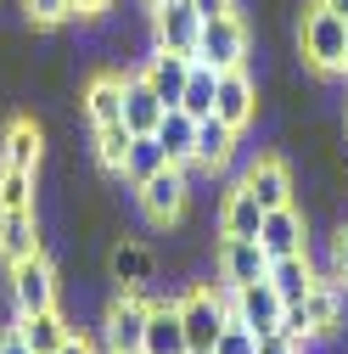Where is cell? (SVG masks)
I'll list each match as a JSON object with an SVG mask.
<instances>
[{
	"label": "cell",
	"instance_id": "cell-27",
	"mask_svg": "<svg viewBox=\"0 0 348 354\" xmlns=\"http://www.w3.org/2000/svg\"><path fill=\"white\" fill-rule=\"evenodd\" d=\"M6 208H34V174L0 169V214H6Z\"/></svg>",
	"mask_w": 348,
	"mask_h": 354
},
{
	"label": "cell",
	"instance_id": "cell-25",
	"mask_svg": "<svg viewBox=\"0 0 348 354\" xmlns=\"http://www.w3.org/2000/svg\"><path fill=\"white\" fill-rule=\"evenodd\" d=\"M213 91H220V73H213L208 62H191V79H186L180 107H186L191 118H208V113H213Z\"/></svg>",
	"mask_w": 348,
	"mask_h": 354
},
{
	"label": "cell",
	"instance_id": "cell-22",
	"mask_svg": "<svg viewBox=\"0 0 348 354\" xmlns=\"http://www.w3.org/2000/svg\"><path fill=\"white\" fill-rule=\"evenodd\" d=\"M107 276H113L118 287H146V281L157 276V259H152V248H141V242H118V248L107 253Z\"/></svg>",
	"mask_w": 348,
	"mask_h": 354
},
{
	"label": "cell",
	"instance_id": "cell-12",
	"mask_svg": "<svg viewBox=\"0 0 348 354\" xmlns=\"http://www.w3.org/2000/svg\"><path fill=\"white\" fill-rule=\"evenodd\" d=\"M213 118H225L231 129H247L258 118V79L247 68L220 73V91H213Z\"/></svg>",
	"mask_w": 348,
	"mask_h": 354
},
{
	"label": "cell",
	"instance_id": "cell-4",
	"mask_svg": "<svg viewBox=\"0 0 348 354\" xmlns=\"http://www.w3.org/2000/svg\"><path fill=\"white\" fill-rule=\"evenodd\" d=\"M247 46H253V34H247L242 12L213 17V23H202V34H197V62H208L213 73H231V68H247Z\"/></svg>",
	"mask_w": 348,
	"mask_h": 354
},
{
	"label": "cell",
	"instance_id": "cell-8",
	"mask_svg": "<svg viewBox=\"0 0 348 354\" xmlns=\"http://www.w3.org/2000/svg\"><path fill=\"white\" fill-rule=\"evenodd\" d=\"M242 186L258 197V208H287V203H298V186H292V169H287V158L281 152H264V158H253L247 169H242Z\"/></svg>",
	"mask_w": 348,
	"mask_h": 354
},
{
	"label": "cell",
	"instance_id": "cell-5",
	"mask_svg": "<svg viewBox=\"0 0 348 354\" xmlns=\"http://www.w3.org/2000/svg\"><path fill=\"white\" fill-rule=\"evenodd\" d=\"M174 309H180V326H186V343H191V348H213L220 332L231 326V315H225V287H220V292H213V287H191L186 298H174Z\"/></svg>",
	"mask_w": 348,
	"mask_h": 354
},
{
	"label": "cell",
	"instance_id": "cell-34",
	"mask_svg": "<svg viewBox=\"0 0 348 354\" xmlns=\"http://www.w3.org/2000/svg\"><path fill=\"white\" fill-rule=\"evenodd\" d=\"M107 6H113V0H73L79 17H107Z\"/></svg>",
	"mask_w": 348,
	"mask_h": 354
},
{
	"label": "cell",
	"instance_id": "cell-3",
	"mask_svg": "<svg viewBox=\"0 0 348 354\" xmlns=\"http://www.w3.org/2000/svg\"><path fill=\"white\" fill-rule=\"evenodd\" d=\"M135 203H141V214L152 219V225H180V219H186V203H191V174L174 169V163H163L152 180L135 186Z\"/></svg>",
	"mask_w": 348,
	"mask_h": 354
},
{
	"label": "cell",
	"instance_id": "cell-16",
	"mask_svg": "<svg viewBox=\"0 0 348 354\" xmlns=\"http://www.w3.org/2000/svg\"><path fill=\"white\" fill-rule=\"evenodd\" d=\"M152 136H157V147H163V158H168L174 169H191V163H197V118H191L186 107H168Z\"/></svg>",
	"mask_w": 348,
	"mask_h": 354
},
{
	"label": "cell",
	"instance_id": "cell-26",
	"mask_svg": "<svg viewBox=\"0 0 348 354\" xmlns=\"http://www.w3.org/2000/svg\"><path fill=\"white\" fill-rule=\"evenodd\" d=\"M129 141H135V129H129V124H102V129H96V163H102L107 174H124Z\"/></svg>",
	"mask_w": 348,
	"mask_h": 354
},
{
	"label": "cell",
	"instance_id": "cell-28",
	"mask_svg": "<svg viewBox=\"0 0 348 354\" xmlns=\"http://www.w3.org/2000/svg\"><path fill=\"white\" fill-rule=\"evenodd\" d=\"M23 12H28L34 28H57V23L79 17V12H73V0H23Z\"/></svg>",
	"mask_w": 348,
	"mask_h": 354
},
{
	"label": "cell",
	"instance_id": "cell-9",
	"mask_svg": "<svg viewBox=\"0 0 348 354\" xmlns=\"http://www.w3.org/2000/svg\"><path fill=\"white\" fill-rule=\"evenodd\" d=\"M213 264H220L225 287H253L270 276V253L258 248V236H220V248H213Z\"/></svg>",
	"mask_w": 348,
	"mask_h": 354
},
{
	"label": "cell",
	"instance_id": "cell-23",
	"mask_svg": "<svg viewBox=\"0 0 348 354\" xmlns=\"http://www.w3.org/2000/svg\"><path fill=\"white\" fill-rule=\"evenodd\" d=\"M17 326H23V343H28L34 354H57V348L68 343V321H62V309H39V315H17Z\"/></svg>",
	"mask_w": 348,
	"mask_h": 354
},
{
	"label": "cell",
	"instance_id": "cell-11",
	"mask_svg": "<svg viewBox=\"0 0 348 354\" xmlns=\"http://www.w3.org/2000/svg\"><path fill=\"white\" fill-rule=\"evenodd\" d=\"M34 253H46V231H39V208H6L0 214V264H23Z\"/></svg>",
	"mask_w": 348,
	"mask_h": 354
},
{
	"label": "cell",
	"instance_id": "cell-10",
	"mask_svg": "<svg viewBox=\"0 0 348 354\" xmlns=\"http://www.w3.org/2000/svg\"><path fill=\"white\" fill-rule=\"evenodd\" d=\"M258 248H264L270 259L309 253V214H303L298 203H287V208H270V214H264V225H258Z\"/></svg>",
	"mask_w": 348,
	"mask_h": 354
},
{
	"label": "cell",
	"instance_id": "cell-33",
	"mask_svg": "<svg viewBox=\"0 0 348 354\" xmlns=\"http://www.w3.org/2000/svg\"><path fill=\"white\" fill-rule=\"evenodd\" d=\"M0 354H34L23 343V326H0Z\"/></svg>",
	"mask_w": 348,
	"mask_h": 354
},
{
	"label": "cell",
	"instance_id": "cell-37",
	"mask_svg": "<svg viewBox=\"0 0 348 354\" xmlns=\"http://www.w3.org/2000/svg\"><path fill=\"white\" fill-rule=\"evenodd\" d=\"M342 136H348V102H342Z\"/></svg>",
	"mask_w": 348,
	"mask_h": 354
},
{
	"label": "cell",
	"instance_id": "cell-7",
	"mask_svg": "<svg viewBox=\"0 0 348 354\" xmlns=\"http://www.w3.org/2000/svg\"><path fill=\"white\" fill-rule=\"evenodd\" d=\"M197 34H202V17H197L191 0H168V6L152 12V51L197 57Z\"/></svg>",
	"mask_w": 348,
	"mask_h": 354
},
{
	"label": "cell",
	"instance_id": "cell-17",
	"mask_svg": "<svg viewBox=\"0 0 348 354\" xmlns=\"http://www.w3.org/2000/svg\"><path fill=\"white\" fill-rule=\"evenodd\" d=\"M79 107H84V118H90V129L124 124V73H96L90 84H84Z\"/></svg>",
	"mask_w": 348,
	"mask_h": 354
},
{
	"label": "cell",
	"instance_id": "cell-14",
	"mask_svg": "<svg viewBox=\"0 0 348 354\" xmlns=\"http://www.w3.org/2000/svg\"><path fill=\"white\" fill-rule=\"evenodd\" d=\"M163 96L152 91V79L146 73H124V124L135 129V136H152V129L163 124Z\"/></svg>",
	"mask_w": 348,
	"mask_h": 354
},
{
	"label": "cell",
	"instance_id": "cell-40",
	"mask_svg": "<svg viewBox=\"0 0 348 354\" xmlns=\"http://www.w3.org/2000/svg\"><path fill=\"white\" fill-rule=\"evenodd\" d=\"M191 354H213V348H191Z\"/></svg>",
	"mask_w": 348,
	"mask_h": 354
},
{
	"label": "cell",
	"instance_id": "cell-29",
	"mask_svg": "<svg viewBox=\"0 0 348 354\" xmlns=\"http://www.w3.org/2000/svg\"><path fill=\"white\" fill-rule=\"evenodd\" d=\"M213 354H258V337H253L242 321H231V326L220 332V343H213Z\"/></svg>",
	"mask_w": 348,
	"mask_h": 354
},
{
	"label": "cell",
	"instance_id": "cell-21",
	"mask_svg": "<svg viewBox=\"0 0 348 354\" xmlns=\"http://www.w3.org/2000/svg\"><path fill=\"white\" fill-rule=\"evenodd\" d=\"M315 281H320V276H315L309 253H287V259H270V287L281 292V304H303Z\"/></svg>",
	"mask_w": 348,
	"mask_h": 354
},
{
	"label": "cell",
	"instance_id": "cell-15",
	"mask_svg": "<svg viewBox=\"0 0 348 354\" xmlns=\"http://www.w3.org/2000/svg\"><path fill=\"white\" fill-rule=\"evenodd\" d=\"M236 141H242V129H231L225 118H197V163H202V174H220V169H231L236 163Z\"/></svg>",
	"mask_w": 348,
	"mask_h": 354
},
{
	"label": "cell",
	"instance_id": "cell-41",
	"mask_svg": "<svg viewBox=\"0 0 348 354\" xmlns=\"http://www.w3.org/2000/svg\"><path fill=\"white\" fill-rule=\"evenodd\" d=\"M129 354H146V348H129Z\"/></svg>",
	"mask_w": 348,
	"mask_h": 354
},
{
	"label": "cell",
	"instance_id": "cell-19",
	"mask_svg": "<svg viewBox=\"0 0 348 354\" xmlns=\"http://www.w3.org/2000/svg\"><path fill=\"white\" fill-rule=\"evenodd\" d=\"M141 348H146V354H191V343H186V326H180V309H174V298H168V304H152V321H146V337H141Z\"/></svg>",
	"mask_w": 348,
	"mask_h": 354
},
{
	"label": "cell",
	"instance_id": "cell-24",
	"mask_svg": "<svg viewBox=\"0 0 348 354\" xmlns=\"http://www.w3.org/2000/svg\"><path fill=\"white\" fill-rule=\"evenodd\" d=\"M163 163H168V158H163L157 136H135V141H129V158H124V180H129V186H141V180H152Z\"/></svg>",
	"mask_w": 348,
	"mask_h": 354
},
{
	"label": "cell",
	"instance_id": "cell-6",
	"mask_svg": "<svg viewBox=\"0 0 348 354\" xmlns=\"http://www.w3.org/2000/svg\"><path fill=\"white\" fill-rule=\"evenodd\" d=\"M57 264L46 253H34L23 264H12V304H17V315H39V309H57Z\"/></svg>",
	"mask_w": 348,
	"mask_h": 354
},
{
	"label": "cell",
	"instance_id": "cell-38",
	"mask_svg": "<svg viewBox=\"0 0 348 354\" xmlns=\"http://www.w3.org/2000/svg\"><path fill=\"white\" fill-rule=\"evenodd\" d=\"M337 79H342V84H348V57H342V73H337Z\"/></svg>",
	"mask_w": 348,
	"mask_h": 354
},
{
	"label": "cell",
	"instance_id": "cell-32",
	"mask_svg": "<svg viewBox=\"0 0 348 354\" xmlns=\"http://www.w3.org/2000/svg\"><path fill=\"white\" fill-rule=\"evenodd\" d=\"M191 6H197L202 23H213V17H231V12H236V0H191Z\"/></svg>",
	"mask_w": 348,
	"mask_h": 354
},
{
	"label": "cell",
	"instance_id": "cell-20",
	"mask_svg": "<svg viewBox=\"0 0 348 354\" xmlns=\"http://www.w3.org/2000/svg\"><path fill=\"white\" fill-rule=\"evenodd\" d=\"M258 225H264V208H258V197L236 180L220 203V236H258Z\"/></svg>",
	"mask_w": 348,
	"mask_h": 354
},
{
	"label": "cell",
	"instance_id": "cell-36",
	"mask_svg": "<svg viewBox=\"0 0 348 354\" xmlns=\"http://www.w3.org/2000/svg\"><path fill=\"white\" fill-rule=\"evenodd\" d=\"M320 6H326V12H337V17L348 23V0H320Z\"/></svg>",
	"mask_w": 348,
	"mask_h": 354
},
{
	"label": "cell",
	"instance_id": "cell-30",
	"mask_svg": "<svg viewBox=\"0 0 348 354\" xmlns=\"http://www.w3.org/2000/svg\"><path fill=\"white\" fill-rule=\"evenodd\" d=\"M258 354H309V343H298V337H287V332L276 326V332L258 337Z\"/></svg>",
	"mask_w": 348,
	"mask_h": 354
},
{
	"label": "cell",
	"instance_id": "cell-39",
	"mask_svg": "<svg viewBox=\"0 0 348 354\" xmlns=\"http://www.w3.org/2000/svg\"><path fill=\"white\" fill-rule=\"evenodd\" d=\"M146 6H152V12H157V6H168V0H146Z\"/></svg>",
	"mask_w": 348,
	"mask_h": 354
},
{
	"label": "cell",
	"instance_id": "cell-13",
	"mask_svg": "<svg viewBox=\"0 0 348 354\" xmlns=\"http://www.w3.org/2000/svg\"><path fill=\"white\" fill-rule=\"evenodd\" d=\"M39 158H46V129H39L34 118H12L6 136H0V169L39 174Z\"/></svg>",
	"mask_w": 348,
	"mask_h": 354
},
{
	"label": "cell",
	"instance_id": "cell-18",
	"mask_svg": "<svg viewBox=\"0 0 348 354\" xmlns=\"http://www.w3.org/2000/svg\"><path fill=\"white\" fill-rule=\"evenodd\" d=\"M191 62L197 57H174V51H152L146 57V79H152V91L163 96V107H180V96H186V79H191Z\"/></svg>",
	"mask_w": 348,
	"mask_h": 354
},
{
	"label": "cell",
	"instance_id": "cell-31",
	"mask_svg": "<svg viewBox=\"0 0 348 354\" xmlns=\"http://www.w3.org/2000/svg\"><path fill=\"white\" fill-rule=\"evenodd\" d=\"M331 281L348 287V225H337V236H331Z\"/></svg>",
	"mask_w": 348,
	"mask_h": 354
},
{
	"label": "cell",
	"instance_id": "cell-1",
	"mask_svg": "<svg viewBox=\"0 0 348 354\" xmlns=\"http://www.w3.org/2000/svg\"><path fill=\"white\" fill-rule=\"evenodd\" d=\"M298 57H303V68L309 73H342V57H348V23L337 17V12H326L320 0L309 12H303V23H298Z\"/></svg>",
	"mask_w": 348,
	"mask_h": 354
},
{
	"label": "cell",
	"instance_id": "cell-35",
	"mask_svg": "<svg viewBox=\"0 0 348 354\" xmlns=\"http://www.w3.org/2000/svg\"><path fill=\"white\" fill-rule=\"evenodd\" d=\"M57 354H96V348H90V343H84V337H73V332H68V343H62Z\"/></svg>",
	"mask_w": 348,
	"mask_h": 354
},
{
	"label": "cell",
	"instance_id": "cell-2",
	"mask_svg": "<svg viewBox=\"0 0 348 354\" xmlns=\"http://www.w3.org/2000/svg\"><path fill=\"white\" fill-rule=\"evenodd\" d=\"M152 304L146 287H118L102 309V337H107V354H129V348H141L146 337V321H152Z\"/></svg>",
	"mask_w": 348,
	"mask_h": 354
}]
</instances>
